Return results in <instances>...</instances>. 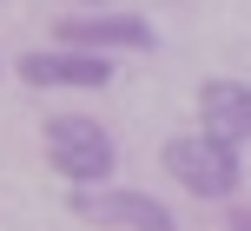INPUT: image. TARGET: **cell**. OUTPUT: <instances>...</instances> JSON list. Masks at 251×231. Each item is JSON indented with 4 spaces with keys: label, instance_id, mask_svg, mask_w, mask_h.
Returning <instances> with one entry per match:
<instances>
[{
    "label": "cell",
    "instance_id": "1",
    "mask_svg": "<svg viewBox=\"0 0 251 231\" xmlns=\"http://www.w3.org/2000/svg\"><path fill=\"white\" fill-rule=\"evenodd\" d=\"M165 172H172L185 192H199V198H225V192H238V145H225V139H212V132H185V139H165Z\"/></svg>",
    "mask_w": 251,
    "mask_h": 231
},
{
    "label": "cell",
    "instance_id": "2",
    "mask_svg": "<svg viewBox=\"0 0 251 231\" xmlns=\"http://www.w3.org/2000/svg\"><path fill=\"white\" fill-rule=\"evenodd\" d=\"M47 159H53V172H60L66 185H100L119 152H113V139H106L100 119L60 113V119H47Z\"/></svg>",
    "mask_w": 251,
    "mask_h": 231
},
{
    "label": "cell",
    "instance_id": "3",
    "mask_svg": "<svg viewBox=\"0 0 251 231\" xmlns=\"http://www.w3.org/2000/svg\"><path fill=\"white\" fill-rule=\"evenodd\" d=\"M73 211L93 225H126V231H178L152 192H73Z\"/></svg>",
    "mask_w": 251,
    "mask_h": 231
},
{
    "label": "cell",
    "instance_id": "4",
    "mask_svg": "<svg viewBox=\"0 0 251 231\" xmlns=\"http://www.w3.org/2000/svg\"><path fill=\"white\" fill-rule=\"evenodd\" d=\"M60 46H86V53H152L159 46V33H152V20H139V13H100V20H66L60 26Z\"/></svg>",
    "mask_w": 251,
    "mask_h": 231
},
{
    "label": "cell",
    "instance_id": "5",
    "mask_svg": "<svg viewBox=\"0 0 251 231\" xmlns=\"http://www.w3.org/2000/svg\"><path fill=\"white\" fill-rule=\"evenodd\" d=\"M20 79H26V86H106V79H113V60H106V53H86V46L26 53Z\"/></svg>",
    "mask_w": 251,
    "mask_h": 231
},
{
    "label": "cell",
    "instance_id": "6",
    "mask_svg": "<svg viewBox=\"0 0 251 231\" xmlns=\"http://www.w3.org/2000/svg\"><path fill=\"white\" fill-rule=\"evenodd\" d=\"M199 126L212 139H225V145L251 139V86H238V79H205L199 86Z\"/></svg>",
    "mask_w": 251,
    "mask_h": 231
},
{
    "label": "cell",
    "instance_id": "7",
    "mask_svg": "<svg viewBox=\"0 0 251 231\" xmlns=\"http://www.w3.org/2000/svg\"><path fill=\"white\" fill-rule=\"evenodd\" d=\"M225 231H251V211H231V225Z\"/></svg>",
    "mask_w": 251,
    "mask_h": 231
}]
</instances>
